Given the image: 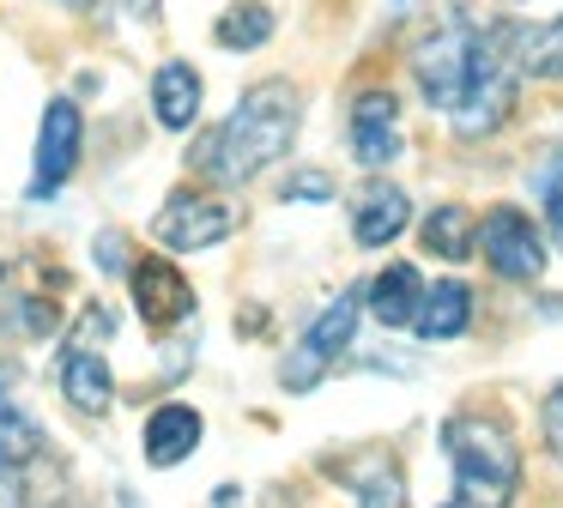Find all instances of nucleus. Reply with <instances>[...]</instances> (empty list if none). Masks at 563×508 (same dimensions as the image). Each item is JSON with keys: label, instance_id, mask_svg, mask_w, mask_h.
<instances>
[{"label": "nucleus", "instance_id": "nucleus-1", "mask_svg": "<svg viewBox=\"0 0 563 508\" xmlns=\"http://www.w3.org/2000/svg\"><path fill=\"white\" fill-rule=\"evenodd\" d=\"M412 79L430 109L454 121V133L478 140L497 133L515 109V79H521V31H478L466 19H442L412 43Z\"/></svg>", "mask_w": 563, "mask_h": 508}, {"label": "nucleus", "instance_id": "nucleus-2", "mask_svg": "<svg viewBox=\"0 0 563 508\" xmlns=\"http://www.w3.org/2000/svg\"><path fill=\"white\" fill-rule=\"evenodd\" d=\"M297 121H303V97L291 79H261L236 97V109L219 128L200 140V169L224 188L261 176L267 164H279L297 140Z\"/></svg>", "mask_w": 563, "mask_h": 508}, {"label": "nucleus", "instance_id": "nucleus-3", "mask_svg": "<svg viewBox=\"0 0 563 508\" xmlns=\"http://www.w3.org/2000/svg\"><path fill=\"white\" fill-rule=\"evenodd\" d=\"M442 448L454 466V490L442 508H509L521 490V442L503 418L454 411L442 423Z\"/></svg>", "mask_w": 563, "mask_h": 508}, {"label": "nucleus", "instance_id": "nucleus-4", "mask_svg": "<svg viewBox=\"0 0 563 508\" xmlns=\"http://www.w3.org/2000/svg\"><path fill=\"white\" fill-rule=\"evenodd\" d=\"M110 309H86L79 314V327L62 339V394L74 411H86V418H98V411H110L115 399V375H110V357H103V339H110Z\"/></svg>", "mask_w": 563, "mask_h": 508}, {"label": "nucleus", "instance_id": "nucleus-5", "mask_svg": "<svg viewBox=\"0 0 563 508\" xmlns=\"http://www.w3.org/2000/svg\"><path fill=\"white\" fill-rule=\"evenodd\" d=\"M357 309H364V290H340V297L328 302V309L316 314V327L303 333V345L291 351V363L279 369V382L291 387V394H309V387L328 375V363L340 357L345 345H352L357 333Z\"/></svg>", "mask_w": 563, "mask_h": 508}, {"label": "nucleus", "instance_id": "nucleus-6", "mask_svg": "<svg viewBox=\"0 0 563 508\" xmlns=\"http://www.w3.org/2000/svg\"><path fill=\"white\" fill-rule=\"evenodd\" d=\"M478 249H485L490 273L515 278V285L545 273V236L533 230V218L521 206H490L485 224H478Z\"/></svg>", "mask_w": 563, "mask_h": 508}, {"label": "nucleus", "instance_id": "nucleus-7", "mask_svg": "<svg viewBox=\"0 0 563 508\" xmlns=\"http://www.w3.org/2000/svg\"><path fill=\"white\" fill-rule=\"evenodd\" d=\"M79 140H86V121L67 97H55L43 109V128H37V164H31V200H49V194L67 188L79 164Z\"/></svg>", "mask_w": 563, "mask_h": 508}, {"label": "nucleus", "instance_id": "nucleus-8", "mask_svg": "<svg viewBox=\"0 0 563 508\" xmlns=\"http://www.w3.org/2000/svg\"><path fill=\"white\" fill-rule=\"evenodd\" d=\"M128 290H134V309L146 314L152 327H176L195 314V285H188L183 266H170L164 254H140L128 266Z\"/></svg>", "mask_w": 563, "mask_h": 508}, {"label": "nucleus", "instance_id": "nucleus-9", "mask_svg": "<svg viewBox=\"0 0 563 508\" xmlns=\"http://www.w3.org/2000/svg\"><path fill=\"white\" fill-rule=\"evenodd\" d=\"M231 206H219V200H207V194H170L164 200V212H158V242L164 249H183V254H195V249H212V242H224L231 236Z\"/></svg>", "mask_w": 563, "mask_h": 508}, {"label": "nucleus", "instance_id": "nucleus-10", "mask_svg": "<svg viewBox=\"0 0 563 508\" xmlns=\"http://www.w3.org/2000/svg\"><path fill=\"white\" fill-rule=\"evenodd\" d=\"M352 157L364 169H382L400 157V97L382 91V85L352 97Z\"/></svg>", "mask_w": 563, "mask_h": 508}, {"label": "nucleus", "instance_id": "nucleus-11", "mask_svg": "<svg viewBox=\"0 0 563 508\" xmlns=\"http://www.w3.org/2000/svg\"><path fill=\"white\" fill-rule=\"evenodd\" d=\"M200 435H207L200 411L183 406V399H164V406L146 418V435H140V448H146L152 466H183V460L200 448Z\"/></svg>", "mask_w": 563, "mask_h": 508}, {"label": "nucleus", "instance_id": "nucleus-12", "mask_svg": "<svg viewBox=\"0 0 563 508\" xmlns=\"http://www.w3.org/2000/svg\"><path fill=\"white\" fill-rule=\"evenodd\" d=\"M43 454H49V435H43L37 418H31V411L13 399V382L0 375V472L25 478Z\"/></svg>", "mask_w": 563, "mask_h": 508}, {"label": "nucleus", "instance_id": "nucleus-13", "mask_svg": "<svg viewBox=\"0 0 563 508\" xmlns=\"http://www.w3.org/2000/svg\"><path fill=\"white\" fill-rule=\"evenodd\" d=\"M406 218H412V200H406L394 181H369L364 200H357V212H352L357 249H388V242L406 230Z\"/></svg>", "mask_w": 563, "mask_h": 508}, {"label": "nucleus", "instance_id": "nucleus-14", "mask_svg": "<svg viewBox=\"0 0 563 508\" xmlns=\"http://www.w3.org/2000/svg\"><path fill=\"white\" fill-rule=\"evenodd\" d=\"M364 302H369V314H376L382 327H412L418 309H424V278H418V266H406V261L382 266V273L369 278Z\"/></svg>", "mask_w": 563, "mask_h": 508}, {"label": "nucleus", "instance_id": "nucleus-15", "mask_svg": "<svg viewBox=\"0 0 563 508\" xmlns=\"http://www.w3.org/2000/svg\"><path fill=\"white\" fill-rule=\"evenodd\" d=\"M466 327H473V290H466L461 278H437V285L424 290V309H418L412 333L430 339V345H442V339H461Z\"/></svg>", "mask_w": 563, "mask_h": 508}, {"label": "nucleus", "instance_id": "nucleus-16", "mask_svg": "<svg viewBox=\"0 0 563 508\" xmlns=\"http://www.w3.org/2000/svg\"><path fill=\"white\" fill-rule=\"evenodd\" d=\"M328 472L357 496V508H406V478H400V466H394V460L364 454V460H352V466H340V460H333Z\"/></svg>", "mask_w": 563, "mask_h": 508}, {"label": "nucleus", "instance_id": "nucleus-17", "mask_svg": "<svg viewBox=\"0 0 563 508\" xmlns=\"http://www.w3.org/2000/svg\"><path fill=\"white\" fill-rule=\"evenodd\" d=\"M152 109H158V121L170 133H188L200 121V79L188 60H164L158 73H152Z\"/></svg>", "mask_w": 563, "mask_h": 508}, {"label": "nucleus", "instance_id": "nucleus-18", "mask_svg": "<svg viewBox=\"0 0 563 508\" xmlns=\"http://www.w3.org/2000/svg\"><path fill=\"white\" fill-rule=\"evenodd\" d=\"M473 242H478V230H473V212H466V206H437V212L424 218V249L442 254V261H466Z\"/></svg>", "mask_w": 563, "mask_h": 508}, {"label": "nucleus", "instance_id": "nucleus-19", "mask_svg": "<svg viewBox=\"0 0 563 508\" xmlns=\"http://www.w3.org/2000/svg\"><path fill=\"white\" fill-rule=\"evenodd\" d=\"M521 73L533 79H563V12L539 31H521Z\"/></svg>", "mask_w": 563, "mask_h": 508}, {"label": "nucleus", "instance_id": "nucleus-20", "mask_svg": "<svg viewBox=\"0 0 563 508\" xmlns=\"http://www.w3.org/2000/svg\"><path fill=\"white\" fill-rule=\"evenodd\" d=\"M212 36H219V48H261L273 36V12L255 7V0H249V7H231Z\"/></svg>", "mask_w": 563, "mask_h": 508}, {"label": "nucleus", "instance_id": "nucleus-21", "mask_svg": "<svg viewBox=\"0 0 563 508\" xmlns=\"http://www.w3.org/2000/svg\"><path fill=\"white\" fill-rule=\"evenodd\" d=\"M539 200H545V218L563 230V157L545 169V176H539Z\"/></svg>", "mask_w": 563, "mask_h": 508}, {"label": "nucleus", "instance_id": "nucleus-22", "mask_svg": "<svg viewBox=\"0 0 563 508\" xmlns=\"http://www.w3.org/2000/svg\"><path fill=\"white\" fill-rule=\"evenodd\" d=\"M539 418H545V448L563 460V382L545 394V411H539Z\"/></svg>", "mask_w": 563, "mask_h": 508}, {"label": "nucleus", "instance_id": "nucleus-23", "mask_svg": "<svg viewBox=\"0 0 563 508\" xmlns=\"http://www.w3.org/2000/svg\"><path fill=\"white\" fill-rule=\"evenodd\" d=\"M328 194H333L328 176H291L285 181V200H328Z\"/></svg>", "mask_w": 563, "mask_h": 508}, {"label": "nucleus", "instance_id": "nucleus-24", "mask_svg": "<svg viewBox=\"0 0 563 508\" xmlns=\"http://www.w3.org/2000/svg\"><path fill=\"white\" fill-rule=\"evenodd\" d=\"M122 508H140V503H134V496H128V490H122Z\"/></svg>", "mask_w": 563, "mask_h": 508}, {"label": "nucleus", "instance_id": "nucleus-25", "mask_svg": "<svg viewBox=\"0 0 563 508\" xmlns=\"http://www.w3.org/2000/svg\"><path fill=\"white\" fill-rule=\"evenodd\" d=\"M62 7H86V0H62Z\"/></svg>", "mask_w": 563, "mask_h": 508}]
</instances>
